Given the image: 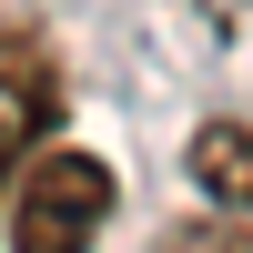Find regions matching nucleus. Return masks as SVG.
Masks as SVG:
<instances>
[{
	"label": "nucleus",
	"mask_w": 253,
	"mask_h": 253,
	"mask_svg": "<svg viewBox=\"0 0 253 253\" xmlns=\"http://www.w3.org/2000/svg\"><path fill=\"white\" fill-rule=\"evenodd\" d=\"M122 182L101 152H41L20 162V193H10V253H91L101 223H112Z\"/></svg>",
	"instance_id": "f257e3e1"
},
{
	"label": "nucleus",
	"mask_w": 253,
	"mask_h": 253,
	"mask_svg": "<svg viewBox=\"0 0 253 253\" xmlns=\"http://www.w3.org/2000/svg\"><path fill=\"white\" fill-rule=\"evenodd\" d=\"M61 122V61L31 20H0V193H10L20 152Z\"/></svg>",
	"instance_id": "f03ea898"
},
{
	"label": "nucleus",
	"mask_w": 253,
	"mask_h": 253,
	"mask_svg": "<svg viewBox=\"0 0 253 253\" xmlns=\"http://www.w3.org/2000/svg\"><path fill=\"white\" fill-rule=\"evenodd\" d=\"M193 182L223 203V213H253V132L243 122H203L193 132Z\"/></svg>",
	"instance_id": "7ed1b4c3"
},
{
	"label": "nucleus",
	"mask_w": 253,
	"mask_h": 253,
	"mask_svg": "<svg viewBox=\"0 0 253 253\" xmlns=\"http://www.w3.org/2000/svg\"><path fill=\"white\" fill-rule=\"evenodd\" d=\"M152 253H253V233H233V223H182V233H162Z\"/></svg>",
	"instance_id": "20e7f679"
}]
</instances>
